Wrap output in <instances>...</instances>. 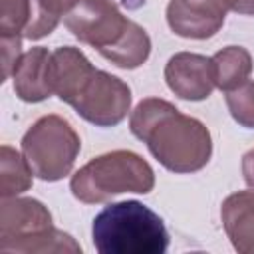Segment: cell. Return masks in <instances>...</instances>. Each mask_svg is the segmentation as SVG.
Masks as SVG:
<instances>
[{"instance_id":"11","label":"cell","mask_w":254,"mask_h":254,"mask_svg":"<svg viewBox=\"0 0 254 254\" xmlns=\"http://www.w3.org/2000/svg\"><path fill=\"white\" fill-rule=\"evenodd\" d=\"M50 54L52 52L38 46V48H30L28 52H24L22 58L18 60L12 71V81H14V91L22 101L38 103L54 95L50 87V79H48Z\"/></svg>"},{"instance_id":"4","label":"cell","mask_w":254,"mask_h":254,"mask_svg":"<svg viewBox=\"0 0 254 254\" xmlns=\"http://www.w3.org/2000/svg\"><path fill=\"white\" fill-rule=\"evenodd\" d=\"M0 252L81 254V246L54 226L50 210L40 200L8 196L0 204Z\"/></svg>"},{"instance_id":"12","label":"cell","mask_w":254,"mask_h":254,"mask_svg":"<svg viewBox=\"0 0 254 254\" xmlns=\"http://www.w3.org/2000/svg\"><path fill=\"white\" fill-rule=\"evenodd\" d=\"M214 85L220 91H232L252 73V56L242 46H226L210 58Z\"/></svg>"},{"instance_id":"7","label":"cell","mask_w":254,"mask_h":254,"mask_svg":"<svg viewBox=\"0 0 254 254\" xmlns=\"http://www.w3.org/2000/svg\"><path fill=\"white\" fill-rule=\"evenodd\" d=\"M131 99V89L123 79L93 67L83 77L67 105H71L79 117L97 127H113L127 117Z\"/></svg>"},{"instance_id":"6","label":"cell","mask_w":254,"mask_h":254,"mask_svg":"<svg viewBox=\"0 0 254 254\" xmlns=\"http://www.w3.org/2000/svg\"><path fill=\"white\" fill-rule=\"evenodd\" d=\"M81 141L71 123L60 115L40 117L22 137V155L32 173L48 183L67 177L79 155Z\"/></svg>"},{"instance_id":"17","label":"cell","mask_w":254,"mask_h":254,"mask_svg":"<svg viewBox=\"0 0 254 254\" xmlns=\"http://www.w3.org/2000/svg\"><path fill=\"white\" fill-rule=\"evenodd\" d=\"M22 38L24 36H0V46H2V81H6L18 60L22 58Z\"/></svg>"},{"instance_id":"5","label":"cell","mask_w":254,"mask_h":254,"mask_svg":"<svg viewBox=\"0 0 254 254\" xmlns=\"http://www.w3.org/2000/svg\"><path fill=\"white\" fill-rule=\"evenodd\" d=\"M153 187V167L141 155L125 149L91 159L69 181L71 194L85 204H99L123 192L147 194Z\"/></svg>"},{"instance_id":"2","label":"cell","mask_w":254,"mask_h":254,"mask_svg":"<svg viewBox=\"0 0 254 254\" xmlns=\"http://www.w3.org/2000/svg\"><path fill=\"white\" fill-rule=\"evenodd\" d=\"M64 24L81 44L91 46L121 69H135L149 60V34L123 16L111 0H81Z\"/></svg>"},{"instance_id":"18","label":"cell","mask_w":254,"mask_h":254,"mask_svg":"<svg viewBox=\"0 0 254 254\" xmlns=\"http://www.w3.org/2000/svg\"><path fill=\"white\" fill-rule=\"evenodd\" d=\"M242 177H244L246 185L254 190V149H250L242 157Z\"/></svg>"},{"instance_id":"10","label":"cell","mask_w":254,"mask_h":254,"mask_svg":"<svg viewBox=\"0 0 254 254\" xmlns=\"http://www.w3.org/2000/svg\"><path fill=\"white\" fill-rule=\"evenodd\" d=\"M224 232L240 254H254V192L238 190L224 198L220 206Z\"/></svg>"},{"instance_id":"16","label":"cell","mask_w":254,"mask_h":254,"mask_svg":"<svg viewBox=\"0 0 254 254\" xmlns=\"http://www.w3.org/2000/svg\"><path fill=\"white\" fill-rule=\"evenodd\" d=\"M30 22V0H0V36H24Z\"/></svg>"},{"instance_id":"1","label":"cell","mask_w":254,"mask_h":254,"mask_svg":"<svg viewBox=\"0 0 254 254\" xmlns=\"http://www.w3.org/2000/svg\"><path fill=\"white\" fill-rule=\"evenodd\" d=\"M129 129L173 173H196L212 157V137L206 125L181 113L167 99L147 97L139 101L131 113Z\"/></svg>"},{"instance_id":"9","label":"cell","mask_w":254,"mask_h":254,"mask_svg":"<svg viewBox=\"0 0 254 254\" xmlns=\"http://www.w3.org/2000/svg\"><path fill=\"white\" fill-rule=\"evenodd\" d=\"M165 81L177 97L187 101H202L216 87L210 58L192 52H179L169 58Z\"/></svg>"},{"instance_id":"15","label":"cell","mask_w":254,"mask_h":254,"mask_svg":"<svg viewBox=\"0 0 254 254\" xmlns=\"http://www.w3.org/2000/svg\"><path fill=\"white\" fill-rule=\"evenodd\" d=\"M226 105L238 125L254 129V81H244L236 89L226 91Z\"/></svg>"},{"instance_id":"8","label":"cell","mask_w":254,"mask_h":254,"mask_svg":"<svg viewBox=\"0 0 254 254\" xmlns=\"http://www.w3.org/2000/svg\"><path fill=\"white\" fill-rule=\"evenodd\" d=\"M226 12L254 16V0H171L167 24L181 38L206 40L222 28Z\"/></svg>"},{"instance_id":"13","label":"cell","mask_w":254,"mask_h":254,"mask_svg":"<svg viewBox=\"0 0 254 254\" xmlns=\"http://www.w3.org/2000/svg\"><path fill=\"white\" fill-rule=\"evenodd\" d=\"M81 0H30V22L24 30V38L40 40L56 30L62 18H65Z\"/></svg>"},{"instance_id":"14","label":"cell","mask_w":254,"mask_h":254,"mask_svg":"<svg viewBox=\"0 0 254 254\" xmlns=\"http://www.w3.org/2000/svg\"><path fill=\"white\" fill-rule=\"evenodd\" d=\"M32 169L10 145L0 147V194L2 198L18 196L32 187Z\"/></svg>"},{"instance_id":"3","label":"cell","mask_w":254,"mask_h":254,"mask_svg":"<svg viewBox=\"0 0 254 254\" xmlns=\"http://www.w3.org/2000/svg\"><path fill=\"white\" fill-rule=\"evenodd\" d=\"M91 240L99 254H163L169 248L163 218L139 200L105 206L93 218Z\"/></svg>"}]
</instances>
